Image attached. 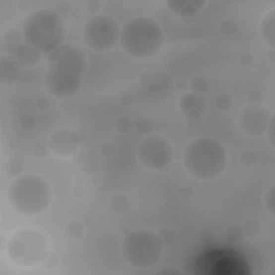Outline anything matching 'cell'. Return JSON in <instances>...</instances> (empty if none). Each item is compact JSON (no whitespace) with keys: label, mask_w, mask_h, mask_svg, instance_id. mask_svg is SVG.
Returning <instances> with one entry per match:
<instances>
[{"label":"cell","mask_w":275,"mask_h":275,"mask_svg":"<svg viewBox=\"0 0 275 275\" xmlns=\"http://www.w3.org/2000/svg\"><path fill=\"white\" fill-rule=\"evenodd\" d=\"M45 57L43 86L47 93L58 100L75 97L81 90L88 67L85 52L76 44L65 42Z\"/></svg>","instance_id":"obj_1"},{"label":"cell","mask_w":275,"mask_h":275,"mask_svg":"<svg viewBox=\"0 0 275 275\" xmlns=\"http://www.w3.org/2000/svg\"><path fill=\"white\" fill-rule=\"evenodd\" d=\"M228 163L229 156L224 144L209 137L192 140L182 154L183 168L196 181L208 182L220 178Z\"/></svg>","instance_id":"obj_2"},{"label":"cell","mask_w":275,"mask_h":275,"mask_svg":"<svg viewBox=\"0 0 275 275\" xmlns=\"http://www.w3.org/2000/svg\"><path fill=\"white\" fill-rule=\"evenodd\" d=\"M163 43L165 32L153 17L137 16L122 26L121 47L128 56L137 61H147L159 54Z\"/></svg>","instance_id":"obj_3"},{"label":"cell","mask_w":275,"mask_h":275,"mask_svg":"<svg viewBox=\"0 0 275 275\" xmlns=\"http://www.w3.org/2000/svg\"><path fill=\"white\" fill-rule=\"evenodd\" d=\"M6 199L17 214L34 217L49 208L53 199V191L43 176L24 173L10 183L6 191Z\"/></svg>","instance_id":"obj_4"},{"label":"cell","mask_w":275,"mask_h":275,"mask_svg":"<svg viewBox=\"0 0 275 275\" xmlns=\"http://www.w3.org/2000/svg\"><path fill=\"white\" fill-rule=\"evenodd\" d=\"M67 32L65 19L51 9H39L29 13L22 25L24 41L45 56L66 42Z\"/></svg>","instance_id":"obj_5"},{"label":"cell","mask_w":275,"mask_h":275,"mask_svg":"<svg viewBox=\"0 0 275 275\" xmlns=\"http://www.w3.org/2000/svg\"><path fill=\"white\" fill-rule=\"evenodd\" d=\"M47 235L35 228H19L6 241L5 253L11 263L23 269L42 266L50 254Z\"/></svg>","instance_id":"obj_6"},{"label":"cell","mask_w":275,"mask_h":275,"mask_svg":"<svg viewBox=\"0 0 275 275\" xmlns=\"http://www.w3.org/2000/svg\"><path fill=\"white\" fill-rule=\"evenodd\" d=\"M124 260L135 269L145 270L159 264L165 252L157 233L139 229L128 233L122 243Z\"/></svg>","instance_id":"obj_7"},{"label":"cell","mask_w":275,"mask_h":275,"mask_svg":"<svg viewBox=\"0 0 275 275\" xmlns=\"http://www.w3.org/2000/svg\"><path fill=\"white\" fill-rule=\"evenodd\" d=\"M122 27L111 15L99 14L90 17L84 24L83 40L97 53L109 52L120 44Z\"/></svg>","instance_id":"obj_8"},{"label":"cell","mask_w":275,"mask_h":275,"mask_svg":"<svg viewBox=\"0 0 275 275\" xmlns=\"http://www.w3.org/2000/svg\"><path fill=\"white\" fill-rule=\"evenodd\" d=\"M173 156L172 144L161 135L146 136L137 147L138 160L149 171H165L171 166Z\"/></svg>","instance_id":"obj_9"},{"label":"cell","mask_w":275,"mask_h":275,"mask_svg":"<svg viewBox=\"0 0 275 275\" xmlns=\"http://www.w3.org/2000/svg\"><path fill=\"white\" fill-rule=\"evenodd\" d=\"M52 154L61 158L72 157L78 146L87 140V135L82 129L62 127L56 129L49 137Z\"/></svg>","instance_id":"obj_10"},{"label":"cell","mask_w":275,"mask_h":275,"mask_svg":"<svg viewBox=\"0 0 275 275\" xmlns=\"http://www.w3.org/2000/svg\"><path fill=\"white\" fill-rule=\"evenodd\" d=\"M272 115L271 111L263 104L246 106L240 112L239 128L247 137L259 138L266 134Z\"/></svg>","instance_id":"obj_11"},{"label":"cell","mask_w":275,"mask_h":275,"mask_svg":"<svg viewBox=\"0 0 275 275\" xmlns=\"http://www.w3.org/2000/svg\"><path fill=\"white\" fill-rule=\"evenodd\" d=\"M138 85L150 93H160L172 86V77L163 71H145L138 76Z\"/></svg>","instance_id":"obj_12"},{"label":"cell","mask_w":275,"mask_h":275,"mask_svg":"<svg viewBox=\"0 0 275 275\" xmlns=\"http://www.w3.org/2000/svg\"><path fill=\"white\" fill-rule=\"evenodd\" d=\"M179 107L186 119H202L206 111L207 103L205 96H198L188 91L180 97Z\"/></svg>","instance_id":"obj_13"},{"label":"cell","mask_w":275,"mask_h":275,"mask_svg":"<svg viewBox=\"0 0 275 275\" xmlns=\"http://www.w3.org/2000/svg\"><path fill=\"white\" fill-rule=\"evenodd\" d=\"M165 4L172 14L179 17H193L206 5V0H166Z\"/></svg>","instance_id":"obj_14"},{"label":"cell","mask_w":275,"mask_h":275,"mask_svg":"<svg viewBox=\"0 0 275 275\" xmlns=\"http://www.w3.org/2000/svg\"><path fill=\"white\" fill-rule=\"evenodd\" d=\"M22 74V66L11 55H0V85L10 86L14 84Z\"/></svg>","instance_id":"obj_15"},{"label":"cell","mask_w":275,"mask_h":275,"mask_svg":"<svg viewBox=\"0 0 275 275\" xmlns=\"http://www.w3.org/2000/svg\"><path fill=\"white\" fill-rule=\"evenodd\" d=\"M43 53L30 44L23 41L12 52V56L19 63L22 68H34L41 62Z\"/></svg>","instance_id":"obj_16"},{"label":"cell","mask_w":275,"mask_h":275,"mask_svg":"<svg viewBox=\"0 0 275 275\" xmlns=\"http://www.w3.org/2000/svg\"><path fill=\"white\" fill-rule=\"evenodd\" d=\"M259 36L268 47L275 48V9L267 11L259 24Z\"/></svg>","instance_id":"obj_17"},{"label":"cell","mask_w":275,"mask_h":275,"mask_svg":"<svg viewBox=\"0 0 275 275\" xmlns=\"http://www.w3.org/2000/svg\"><path fill=\"white\" fill-rule=\"evenodd\" d=\"M6 173L11 178L15 179L24 174L25 171V156L21 152H14L9 156L6 162Z\"/></svg>","instance_id":"obj_18"},{"label":"cell","mask_w":275,"mask_h":275,"mask_svg":"<svg viewBox=\"0 0 275 275\" xmlns=\"http://www.w3.org/2000/svg\"><path fill=\"white\" fill-rule=\"evenodd\" d=\"M100 158L101 156L98 150H88L82 166L80 167L81 170L87 175L96 174L100 168Z\"/></svg>","instance_id":"obj_19"},{"label":"cell","mask_w":275,"mask_h":275,"mask_svg":"<svg viewBox=\"0 0 275 275\" xmlns=\"http://www.w3.org/2000/svg\"><path fill=\"white\" fill-rule=\"evenodd\" d=\"M86 228L84 224L78 220H70L65 226V234L70 240H80L84 237Z\"/></svg>","instance_id":"obj_20"},{"label":"cell","mask_w":275,"mask_h":275,"mask_svg":"<svg viewBox=\"0 0 275 275\" xmlns=\"http://www.w3.org/2000/svg\"><path fill=\"white\" fill-rule=\"evenodd\" d=\"M241 228L242 230H243L245 237L250 239L257 238L261 234V232H263V225H261V222L256 218L246 219L243 224H242Z\"/></svg>","instance_id":"obj_21"},{"label":"cell","mask_w":275,"mask_h":275,"mask_svg":"<svg viewBox=\"0 0 275 275\" xmlns=\"http://www.w3.org/2000/svg\"><path fill=\"white\" fill-rule=\"evenodd\" d=\"M134 125H135L136 132L144 137L152 135V133L155 129V123L148 116L138 117L137 120H135Z\"/></svg>","instance_id":"obj_22"},{"label":"cell","mask_w":275,"mask_h":275,"mask_svg":"<svg viewBox=\"0 0 275 275\" xmlns=\"http://www.w3.org/2000/svg\"><path fill=\"white\" fill-rule=\"evenodd\" d=\"M110 207L116 214H124L129 208V199L123 194H116L110 199Z\"/></svg>","instance_id":"obj_23"},{"label":"cell","mask_w":275,"mask_h":275,"mask_svg":"<svg viewBox=\"0 0 275 275\" xmlns=\"http://www.w3.org/2000/svg\"><path fill=\"white\" fill-rule=\"evenodd\" d=\"M134 123H135V121L130 116L122 115L116 119V121L114 123V127H115L116 132L119 134L128 135L135 129Z\"/></svg>","instance_id":"obj_24"},{"label":"cell","mask_w":275,"mask_h":275,"mask_svg":"<svg viewBox=\"0 0 275 275\" xmlns=\"http://www.w3.org/2000/svg\"><path fill=\"white\" fill-rule=\"evenodd\" d=\"M207 90L208 82L206 81V78L202 76H196L189 81V91L191 93L198 96H205Z\"/></svg>","instance_id":"obj_25"},{"label":"cell","mask_w":275,"mask_h":275,"mask_svg":"<svg viewBox=\"0 0 275 275\" xmlns=\"http://www.w3.org/2000/svg\"><path fill=\"white\" fill-rule=\"evenodd\" d=\"M34 155L37 157V158H47V157L52 154V148H51V144L49 138H42V139L38 140L35 144L34 149Z\"/></svg>","instance_id":"obj_26"},{"label":"cell","mask_w":275,"mask_h":275,"mask_svg":"<svg viewBox=\"0 0 275 275\" xmlns=\"http://www.w3.org/2000/svg\"><path fill=\"white\" fill-rule=\"evenodd\" d=\"M244 233L239 225H230L225 230V238L231 244H238L243 241Z\"/></svg>","instance_id":"obj_27"},{"label":"cell","mask_w":275,"mask_h":275,"mask_svg":"<svg viewBox=\"0 0 275 275\" xmlns=\"http://www.w3.org/2000/svg\"><path fill=\"white\" fill-rule=\"evenodd\" d=\"M215 107L220 112H228L233 108V98L227 93L219 94L215 99Z\"/></svg>","instance_id":"obj_28"},{"label":"cell","mask_w":275,"mask_h":275,"mask_svg":"<svg viewBox=\"0 0 275 275\" xmlns=\"http://www.w3.org/2000/svg\"><path fill=\"white\" fill-rule=\"evenodd\" d=\"M5 43L9 47V51L12 52L14 51V49L17 47L19 43H22L24 41L22 31H18L16 29H11L5 34Z\"/></svg>","instance_id":"obj_29"},{"label":"cell","mask_w":275,"mask_h":275,"mask_svg":"<svg viewBox=\"0 0 275 275\" xmlns=\"http://www.w3.org/2000/svg\"><path fill=\"white\" fill-rule=\"evenodd\" d=\"M219 30L226 37H232L237 34L239 30V25L237 21L232 18H226L219 25Z\"/></svg>","instance_id":"obj_30"},{"label":"cell","mask_w":275,"mask_h":275,"mask_svg":"<svg viewBox=\"0 0 275 275\" xmlns=\"http://www.w3.org/2000/svg\"><path fill=\"white\" fill-rule=\"evenodd\" d=\"M240 161L244 167H255L258 163V155L254 149H244L240 155Z\"/></svg>","instance_id":"obj_31"},{"label":"cell","mask_w":275,"mask_h":275,"mask_svg":"<svg viewBox=\"0 0 275 275\" xmlns=\"http://www.w3.org/2000/svg\"><path fill=\"white\" fill-rule=\"evenodd\" d=\"M157 235H158V238L160 239L161 243L163 244L165 247L171 246L172 244H174L175 242V233L173 230H171L170 228H161L160 230H158V232H156Z\"/></svg>","instance_id":"obj_32"},{"label":"cell","mask_w":275,"mask_h":275,"mask_svg":"<svg viewBox=\"0 0 275 275\" xmlns=\"http://www.w3.org/2000/svg\"><path fill=\"white\" fill-rule=\"evenodd\" d=\"M265 206L272 217L275 216V185L272 184L265 195Z\"/></svg>","instance_id":"obj_33"},{"label":"cell","mask_w":275,"mask_h":275,"mask_svg":"<svg viewBox=\"0 0 275 275\" xmlns=\"http://www.w3.org/2000/svg\"><path fill=\"white\" fill-rule=\"evenodd\" d=\"M19 126H21L26 132H31L37 126V119L35 115L30 113L23 114L19 117Z\"/></svg>","instance_id":"obj_34"},{"label":"cell","mask_w":275,"mask_h":275,"mask_svg":"<svg viewBox=\"0 0 275 275\" xmlns=\"http://www.w3.org/2000/svg\"><path fill=\"white\" fill-rule=\"evenodd\" d=\"M98 152H99L100 156L103 158H110L116 153V146L115 144L111 141H104L100 144L99 148H98Z\"/></svg>","instance_id":"obj_35"},{"label":"cell","mask_w":275,"mask_h":275,"mask_svg":"<svg viewBox=\"0 0 275 275\" xmlns=\"http://www.w3.org/2000/svg\"><path fill=\"white\" fill-rule=\"evenodd\" d=\"M265 98L264 95L258 90H253L248 93L246 96L247 106H261L264 103Z\"/></svg>","instance_id":"obj_36"},{"label":"cell","mask_w":275,"mask_h":275,"mask_svg":"<svg viewBox=\"0 0 275 275\" xmlns=\"http://www.w3.org/2000/svg\"><path fill=\"white\" fill-rule=\"evenodd\" d=\"M267 136V141L270 144V146L274 149L275 147V116L274 114L271 117V121L269 126L267 128V132L265 134Z\"/></svg>","instance_id":"obj_37"},{"label":"cell","mask_w":275,"mask_h":275,"mask_svg":"<svg viewBox=\"0 0 275 275\" xmlns=\"http://www.w3.org/2000/svg\"><path fill=\"white\" fill-rule=\"evenodd\" d=\"M101 9H102V2L100 0H88L86 2V10L93 16L99 15Z\"/></svg>","instance_id":"obj_38"},{"label":"cell","mask_w":275,"mask_h":275,"mask_svg":"<svg viewBox=\"0 0 275 275\" xmlns=\"http://www.w3.org/2000/svg\"><path fill=\"white\" fill-rule=\"evenodd\" d=\"M71 194H72V196H73V198H75L77 200H83L85 197H86L87 189L82 184H76L72 187Z\"/></svg>","instance_id":"obj_39"},{"label":"cell","mask_w":275,"mask_h":275,"mask_svg":"<svg viewBox=\"0 0 275 275\" xmlns=\"http://www.w3.org/2000/svg\"><path fill=\"white\" fill-rule=\"evenodd\" d=\"M240 63L243 65L244 67H252L255 63V56L251 52H244L243 54L240 56Z\"/></svg>","instance_id":"obj_40"},{"label":"cell","mask_w":275,"mask_h":275,"mask_svg":"<svg viewBox=\"0 0 275 275\" xmlns=\"http://www.w3.org/2000/svg\"><path fill=\"white\" fill-rule=\"evenodd\" d=\"M179 195H180V197L182 199H184V200H189V199H192L194 197V189L191 187V186H188V185H183L181 186L180 188V191H179Z\"/></svg>","instance_id":"obj_41"},{"label":"cell","mask_w":275,"mask_h":275,"mask_svg":"<svg viewBox=\"0 0 275 275\" xmlns=\"http://www.w3.org/2000/svg\"><path fill=\"white\" fill-rule=\"evenodd\" d=\"M36 107L38 110H40V111H47L49 108H50V100H49V98L47 97H39L37 98V100H36Z\"/></svg>","instance_id":"obj_42"},{"label":"cell","mask_w":275,"mask_h":275,"mask_svg":"<svg viewBox=\"0 0 275 275\" xmlns=\"http://www.w3.org/2000/svg\"><path fill=\"white\" fill-rule=\"evenodd\" d=\"M199 238L202 242H211L214 239V233L211 229L205 228L199 232Z\"/></svg>","instance_id":"obj_43"},{"label":"cell","mask_w":275,"mask_h":275,"mask_svg":"<svg viewBox=\"0 0 275 275\" xmlns=\"http://www.w3.org/2000/svg\"><path fill=\"white\" fill-rule=\"evenodd\" d=\"M56 265H57V255L54 252H50L49 256L47 257V259L44 260L42 266L47 267V268H53Z\"/></svg>","instance_id":"obj_44"},{"label":"cell","mask_w":275,"mask_h":275,"mask_svg":"<svg viewBox=\"0 0 275 275\" xmlns=\"http://www.w3.org/2000/svg\"><path fill=\"white\" fill-rule=\"evenodd\" d=\"M182 273L183 272L181 270H178L176 268H171V267H168L166 269H161L156 272V274H161V275H172V274H182Z\"/></svg>","instance_id":"obj_45"},{"label":"cell","mask_w":275,"mask_h":275,"mask_svg":"<svg viewBox=\"0 0 275 275\" xmlns=\"http://www.w3.org/2000/svg\"><path fill=\"white\" fill-rule=\"evenodd\" d=\"M202 124V119H186V125L189 128L200 127Z\"/></svg>","instance_id":"obj_46"},{"label":"cell","mask_w":275,"mask_h":275,"mask_svg":"<svg viewBox=\"0 0 275 275\" xmlns=\"http://www.w3.org/2000/svg\"><path fill=\"white\" fill-rule=\"evenodd\" d=\"M133 102H134V98L132 95H123L121 97V104L123 107L132 106Z\"/></svg>","instance_id":"obj_47"},{"label":"cell","mask_w":275,"mask_h":275,"mask_svg":"<svg viewBox=\"0 0 275 275\" xmlns=\"http://www.w3.org/2000/svg\"><path fill=\"white\" fill-rule=\"evenodd\" d=\"M176 87H178V89L181 90L183 94L188 93V91H189V81L181 80V81H179L178 86H176Z\"/></svg>","instance_id":"obj_48"},{"label":"cell","mask_w":275,"mask_h":275,"mask_svg":"<svg viewBox=\"0 0 275 275\" xmlns=\"http://www.w3.org/2000/svg\"><path fill=\"white\" fill-rule=\"evenodd\" d=\"M267 57L269 58V61L272 64H274L275 63V50L269 48V50H268V52H267Z\"/></svg>","instance_id":"obj_49"}]
</instances>
